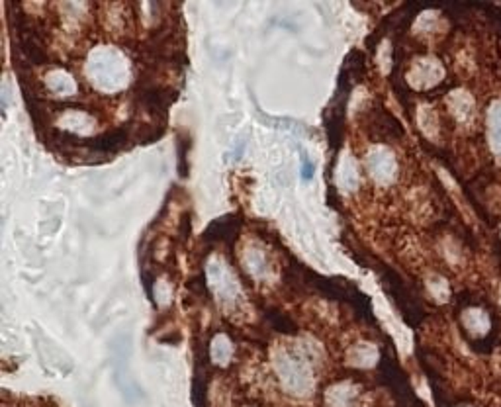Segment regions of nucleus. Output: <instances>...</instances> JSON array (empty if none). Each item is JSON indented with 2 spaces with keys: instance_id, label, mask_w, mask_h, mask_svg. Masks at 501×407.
Returning a JSON list of instances; mask_svg holds the SVG:
<instances>
[{
  "instance_id": "nucleus-1",
  "label": "nucleus",
  "mask_w": 501,
  "mask_h": 407,
  "mask_svg": "<svg viewBox=\"0 0 501 407\" xmlns=\"http://www.w3.org/2000/svg\"><path fill=\"white\" fill-rule=\"evenodd\" d=\"M488 125H489V143H491V149L493 153L501 157V100L493 102L491 108H489L488 116Z\"/></svg>"
},
{
  "instance_id": "nucleus-2",
  "label": "nucleus",
  "mask_w": 501,
  "mask_h": 407,
  "mask_svg": "<svg viewBox=\"0 0 501 407\" xmlns=\"http://www.w3.org/2000/svg\"><path fill=\"white\" fill-rule=\"evenodd\" d=\"M450 108L461 122H470L474 116V102L466 92H454L450 96Z\"/></svg>"
},
{
  "instance_id": "nucleus-3",
  "label": "nucleus",
  "mask_w": 501,
  "mask_h": 407,
  "mask_svg": "<svg viewBox=\"0 0 501 407\" xmlns=\"http://www.w3.org/2000/svg\"><path fill=\"white\" fill-rule=\"evenodd\" d=\"M462 323L472 335H484V333H488L489 329L488 315L480 312V310H468L462 315Z\"/></svg>"
},
{
  "instance_id": "nucleus-4",
  "label": "nucleus",
  "mask_w": 501,
  "mask_h": 407,
  "mask_svg": "<svg viewBox=\"0 0 501 407\" xmlns=\"http://www.w3.org/2000/svg\"><path fill=\"white\" fill-rule=\"evenodd\" d=\"M417 82H419L421 86H429V84H435V82L441 81V77H443V69L439 67L435 61H425V63H421L419 67H417Z\"/></svg>"
},
{
  "instance_id": "nucleus-5",
  "label": "nucleus",
  "mask_w": 501,
  "mask_h": 407,
  "mask_svg": "<svg viewBox=\"0 0 501 407\" xmlns=\"http://www.w3.org/2000/svg\"><path fill=\"white\" fill-rule=\"evenodd\" d=\"M269 319L274 329L284 331V333H296V325L290 317H286L282 313H269Z\"/></svg>"
},
{
  "instance_id": "nucleus-6",
  "label": "nucleus",
  "mask_w": 501,
  "mask_h": 407,
  "mask_svg": "<svg viewBox=\"0 0 501 407\" xmlns=\"http://www.w3.org/2000/svg\"><path fill=\"white\" fill-rule=\"evenodd\" d=\"M302 177L306 178V180H310V178L313 177V164L308 161V159H304V169H302Z\"/></svg>"
}]
</instances>
